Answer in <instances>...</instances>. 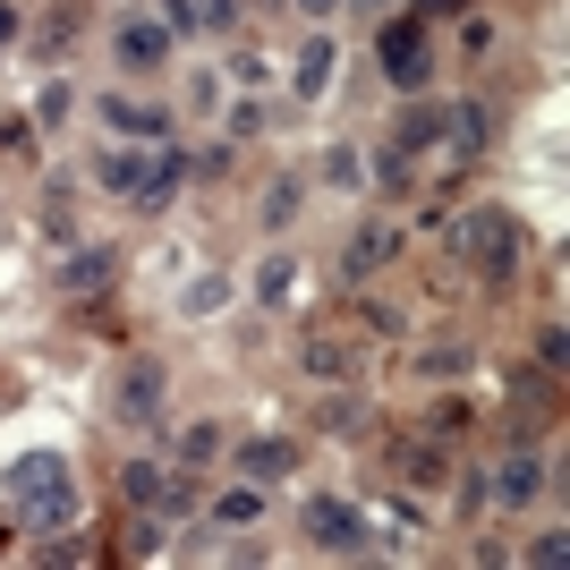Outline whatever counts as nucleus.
<instances>
[{
	"instance_id": "f257e3e1",
	"label": "nucleus",
	"mask_w": 570,
	"mask_h": 570,
	"mask_svg": "<svg viewBox=\"0 0 570 570\" xmlns=\"http://www.w3.org/2000/svg\"><path fill=\"white\" fill-rule=\"evenodd\" d=\"M0 476H9V502L26 511V528H43V537H51V528L77 520V476H69L60 452H18Z\"/></svg>"
},
{
	"instance_id": "f03ea898",
	"label": "nucleus",
	"mask_w": 570,
	"mask_h": 570,
	"mask_svg": "<svg viewBox=\"0 0 570 570\" xmlns=\"http://www.w3.org/2000/svg\"><path fill=\"white\" fill-rule=\"evenodd\" d=\"M452 256L469 264L476 282H511L520 256H528V230L502 214V205H469V214L452 222Z\"/></svg>"
},
{
	"instance_id": "7ed1b4c3",
	"label": "nucleus",
	"mask_w": 570,
	"mask_h": 570,
	"mask_svg": "<svg viewBox=\"0 0 570 570\" xmlns=\"http://www.w3.org/2000/svg\"><path fill=\"white\" fill-rule=\"evenodd\" d=\"M375 60H383V77H392V95H426V77H434V60H426V18H392V9H383Z\"/></svg>"
},
{
	"instance_id": "20e7f679",
	"label": "nucleus",
	"mask_w": 570,
	"mask_h": 570,
	"mask_svg": "<svg viewBox=\"0 0 570 570\" xmlns=\"http://www.w3.org/2000/svg\"><path fill=\"white\" fill-rule=\"evenodd\" d=\"M307 546L315 553H366V520H357V502L315 494L307 502Z\"/></svg>"
},
{
	"instance_id": "39448f33",
	"label": "nucleus",
	"mask_w": 570,
	"mask_h": 570,
	"mask_svg": "<svg viewBox=\"0 0 570 570\" xmlns=\"http://www.w3.org/2000/svg\"><path fill=\"white\" fill-rule=\"evenodd\" d=\"M111 51H119V69H128V77H154L170 60V26L163 18H119Z\"/></svg>"
},
{
	"instance_id": "423d86ee",
	"label": "nucleus",
	"mask_w": 570,
	"mask_h": 570,
	"mask_svg": "<svg viewBox=\"0 0 570 570\" xmlns=\"http://www.w3.org/2000/svg\"><path fill=\"white\" fill-rule=\"evenodd\" d=\"M546 485H553L546 460H537V452H511L494 476H485V502H502V511H528V502L546 494Z\"/></svg>"
},
{
	"instance_id": "0eeeda50",
	"label": "nucleus",
	"mask_w": 570,
	"mask_h": 570,
	"mask_svg": "<svg viewBox=\"0 0 570 570\" xmlns=\"http://www.w3.org/2000/svg\"><path fill=\"white\" fill-rule=\"evenodd\" d=\"M163 392H170V375H163V357H128L119 366V417H163Z\"/></svg>"
},
{
	"instance_id": "6e6552de",
	"label": "nucleus",
	"mask_w": 570,
	"mask_h": 570,
	"mask_svg": "<svg viewBox=\"0 0 570 570\" xmlns=\"http://www.w3.org/2000/svg\"><path fill=\"white\" fill-rule=\"evenodd\" d=\"M289 469H298V443H289V434H256V443H238V476H247V485H282Z\"/></svg>"
},
{
	"instance_id": "1a4fd4ad",
	"label": "nucleus",
	"mask_w": 570,
	"mask_h": 570,
	"mask_svg": "<svg viewBox=\"0 0 570 570\" xmlns=\"http://www.w3.org/2000/svg\"><path fill=\"white\" fill-rule=\"evenodd\" d=\"M333 69H341V51H333V35L315 26L307 43H298V69H289V95H298V102H315L324 86H333Z\"/></svg>"
},
{
	"instance_id": "9d476101",
	"label": "nucleus",
	"mask_w": 570,
	"mask_h": 570,
	"mask_svg": "<svg viewBox=\"0 0 570 570\" xmlns=\"http://www.w3.org/2000/svg\"><path fill=\"white\" fill-rule=\"evenodd\" d=\"M392 256H401V222H366V230L350 238V256H341V273H350V282H366V273H383Z\"/></svg>"
},
{
	"instance_id": "9b49d317",
	"label": "nucleus",
	"mask_w": 570,
	"mask_h": 570,
	"mask_svg": "<svg viewBox=\"0 0 570 570\" xmlns=\"http://www.w3.org/2000/svg\"><path fill=\"white\" fill-rule=\"evenodd\" d=\"M111 273H119V247H77V256L60 264V298H95Z\"/></svg>"
},
{
	"instance_id": "f8f14e48",
	"label": "nucleus",
	"mask_w": 570,
	"mask_h": 570,
	"mask_svg": "<svg viewBox=\"0 0 570 570\" xmlns=\"http://www.w3.org/2000/svg\"><path fill=\"white\" fill-rule=\"evenodd\" d=\"M95 111H102V128H119L128 145H154V137H170V119H163V111H145V102H128V95H102Z\"/></svg>"
},
{
	"instance_id": "ddd939ff",
	"label": "nucleus",
	"mask_w": 570,
	"mask_h": 570,
	"mask_svg": "<svg viewBox=\"0 0 570 570\" xmlns=\"http://www.w3.org/2000/svg\"><path fill=\"white\" fill-rule=\"evenodd\" d=\"M145 170H154V163H145V145H128V137H119L111 154H102V163H95V179H102V188H111V196H128V205H137Z\"/></svg>"
},
{
	"instance_id": "4468645a",
	"label": "nucleus",
	"mask_w": 570,
	"mask_h": 570,
	"mask_svg": "<svg viewBox=\"0 0 570 570\" xmlns=\"http://www.w3.org/2000/svg\"><path fill=\"white\" fill-rule=\"evenodd\" d=\"M443 137H452V154H460V163H469V154H485V137H494L485 102H460V111H443Z\"/></svg>"
},
{
	"instance_id": "2eb2a0df",
	"label": "nucleus",
	"mask_w": 570,
	"mask_h": 570,
	"mask_svg": "<svg viewBox=\"0 0 570 570\" xmlns=\"http://www.w3.org/2000/svg\"><path fill=\"white\" fill-rule=\"evenodd\" d=\"M188 154H163V163H154V170H145V188H137V214H163V205H170V196H179V179H188Z\"/></svg>"
},
{
	"instance_id": "dca6fc26",
	"label": "nucleus",
	"mask_w": 570,
	"mask_h": 570,
	"mask_svg": "<svg viewBox=\"0 0 570 570\" xmlns=\"http://www.w3.org/2000/svg\"><path fill=\"white\" fill-rule=\"evenodd\" d=\"M119 494L137 502V511H163V502H170V476L154 469V460H128V469H119Z\"/></svg>"
},
{
	"instance_id": "f3484780",
	"label": "nucleus",
	"mask_w": 570,
	"mask_h": 570,
	"mask_svg": "<svg viewBox=\"0 0 570 570\" xmlns=\"http://www.w3.org/2000/svg\"><path fill=\"white\" fill-rule=\"evenodd\" d=\"M443 137V111H434V102H409L401 119H392V145H401V154H417V145H434Z\"/></svg>"
},
{
	"instance_id": "a211bd4d",
	"label": "nucleus",
	"mask_w": 570,
	"mask_h": 570,
	"mask_svg": "<svg viewBox=\"0 0 570 570\" xmlns=\"http://www.w3.org/2000/svg\"><path fill=\"white\" fill-rule=\"evenodd\" d=\"M392 469H401L409 485H443V476H452V460L434 452V443H401V452H392Z\"/></svg>"
},
{
	"instance_id": "6ab92c4d",
	"label": "nucleus",
	"mask_w": 570,
	"mask_h": 570,
	"mask_svg": "<svg viewBox=\"0 0 570 570\" xmlns=\"http://www.w3.org/2000/svg\"><path fill=\"white\" fill-rule=\"evenodd\" d=\"M214 520H222V528H256V520H264V485H247V476H238L230 494L214 502Z\"/></svg>"
},
{
	"instance_id": "aec40b11",
	"label": "nucleus",
	"mask_w": 570,
	"mask_h": 570,
	"mask_svg": "<svg viewBox=\"0 0 570 570\" xmlns=\"http://www.w3.org/2000/svg\"><path fill=\"white\" fill-rule=\"evenodd\" d=\"M264 222H273V230L298 222V179H273V188H264Z\"/></svg>"
},
{
	"instance_id": "412c9836",
	"label": "nucleus",
	"mask_w": 570,
	"mask_h": 570,
	"mask_svg": "<svg viewBox=\"0 0 570 570\" xmlns=\"http://www.w3.org/2000/svg\"><path fill=\"white\" fill-rule=\"evenodd\" d=\"M69 77H51V86H43V95H35V119H43V128H60V119H69Z\"/></svg>"
},
{
	"instance_id": "4be33fe9",
	"label": "nucleus",
	"mask_w": 570,
	"mask_h": 570,
	"mask_svg": "<svg viewBox=\"0 0 570 570\" xmlns=\"http://www.w3.org/2000/svg\"><path fill=\"white\" fill-rule=\"evenodd\" d=\"M307 375H350V350L341 341H307Z\"/></svg>"
},
{
	"instance_id": "5701e85b",
	"label": "nucleus",
	"mask_w": 570,
	"mask_h": 570,
	"mask_svg": "<svg viewBox=\"0 0 570 570\" xmlns=\"http://www.w3.org/2000/svg\"><path fill=\"white\" fill-rule=\"evenodd\" d=\"M375 179L392 196H409V154H401V145H383V154H375Z\"/></svg>"
},
{
	"instance_id": "b1692460",
	"label": "nucleus",
	"mask_w": 570,
	"mask_h": 570,
	"mask_svg": "<svg viewBox=\"0 0 570 570\" xmlns=\"http://www.w3.org/2000/svg\"><path fill=\"white\" fill-rule=\"evenodd\" d=\"M324 179H333V188H357V179H366V163H357L350 145H333V154H324Z\"/></svg>"
},
{
	"instance_id": "393cba45",
	"label": "nucleus",
	"mask_w": 570,
	"mask_h": 570,
	"mask_svg": "<svg viewBox=\"0 0 570 570\" xmlns=\"http://www.w3.org/2000/svg\"><path fill=\"white\" fill-rule=\"evenodd\" d=\"M222 298H230V282H222V273H205V282H188V315H214Z\"/></svg>"
},
{
	"instance_id": "a878e982",
	"label": "nucleus",
	"mask_w": 570,
	"mask_h": 570,
	"mask_svg": "<svg viewBox=\"0 0 570 570\" xmlns=\"http://www.w3.org/2000/svg\"><path fill=\"white\" fill-rule=\"evenodd\" d=\"M528 562H537V570H562L570 562V537H562V528H546V537L528 546Z\"/></svg>"
},
{
	"instance_id": "bb28decb",
	"label": "nucleus",
	"mask_w": 570,
	"mask_h": 570,
	"mask_svg": "<svg viewBox=\"0 0 570 570\" xmlns=\"http://www.w3.org/2000/svg\"><path fill=\"white\" fill-rule=\"evenodd\" d=\"M214 452H222L214 426H188V434H179V460H188V469H196V460H214Z\"/></svg>"
},
{
	"instance_id": "cd10ccee",
	"label": "nucleus",
	"mask_w": 570,
	"mask_h": 570,
	"mask_svg": "<svg viewBox=\"0 0 570 570\" xmlns=\"http://www.w3.org/2000/svg\"><path fill=\"white\" fill-rule=\"evenodd\" d=\"M119 546H128V553H154V546H163V520H128V528H119Z\"/></svg>"
},
{
	"instance_id": "c85d7f7f",
	"label": "nucleus",
	"mask_w": 570,
	"mask_h": 570,
	"mask_svg": "<svg viewBox=\"0 0 570 570\" xmlns=\"http://www.w3.org/2000/svg\"><path fill=\"white\" fill-rule=\"evenodd\" d=\"M315 426H324V434H350L357 426V401H324V409H315Z\"/></svg>"
},
{
	"instance_id": "c756f323",
	"label": "nucleus",
	"mask_w": 570,
	"mask_h": 570,
	"mask_svg": "<svg viewBox=\"0 0 570 570\" xmlns=\"http://www.w3.org/2000/svg\"><path fill=\"white\" fill-rule=\"evenodd\" d=\"M537 357H546V375L570 357V333H562V324H546V333H537Z\"/></svg>"
},
{
	"instance_id": "7c9ffc66",
	"label": "nucleus",
	"mask_w": 570,
	"mask_h": 570,
	"mask_svg": "<svg viewBox=\"0 0 570 570\" xmlns=\"http://www.w3.org/2000/svg\"><path fill=\"white\" fill-rule=\"evenodd\" d=\"M460 366H469V350H452V341H443V350H426V375H460Z\"/></svg>"
},
{
	"instance_id": "2f4dec72",
	"label": "nucleus",
	"mask_w": 570,
	"mask_h": 570,
	"mask_svg": "<svg viewBox=\"0 0 570 570\" xmlns=\"http://www.w3.org/2000/svg\"><path fill=\"white\" fill-rule=\"evenodd\" d=\"M238 18V0H196V26H230Z\"/></svg>"
},
{
	"instance_id": "473e14b6",
	"label": "nucleus",
	"mask_w": 570,
	"mask_h": 570,
	"mask_svg": "<svg viewBox=\"0 0 570 570\" xmlns=\"http://www.w3.org/2000/svg\"><path fill=\"white\" fill-rule=\"evenodd\" d=\"M417 18H469V0H417Z\"/></svg>"
},
{
	"instance_id": "72a5a7b5",
	"label": "nucleus",
	"mask_w": 570,
	"mask_h": 570,
	"mask_svg": "<svg viewBox=\"0 0 570 570\" xmlns=\"http://www.w3.org/2000/svg\"><path fill=\"white\" fill-rule=\"evenodd\" d=\"M289 9H298V18H315V26H333V9H341V0H289Z\"/></svg>"
},
{
	"instance_id": "f704fd0d",
	"label": "nucleus",
	"mask_w": 570,
	"mask_h": 570,
	"mask_svg": "<svg viewBox=\"0 0 570 570\" xmlns=\"http://www.w3.org/2000/svg\"><path fill=\"white\" fill-rule=\"evenodd\" d=\"M9 35H18V0H0V43H9Z\"/></svg>"
},
{
	"instance_id": "c9c22d12",
	"label": "nucleus",
	"mask_w": 570,
	"mask_h": 570,
	"mask_svg": "<svg viewBox=\"0 0 570 570\" xmlns=\"http://www.w3.org/2000/svg\"><path fill=\"white\" fill-rule=\"evenodd\" d=\"M357 9H375V18H383V9H392V0H357Z\"/></svg>"
},
{
	"instance_id": "e433bc0d",
	"label": "nucleus",
	"mask_w": 570,
	"mask_h": 570,
	"mask_svg": "<svg viewBox=\"0 0 570 570\" xmlns=\"http://www.w3.org/2000/svg\"><path fill=\"white\" fill-rule=\"evenodd\" d=\"M264 9H273V0H264Z\"/></svg>"
}]
</instances>
